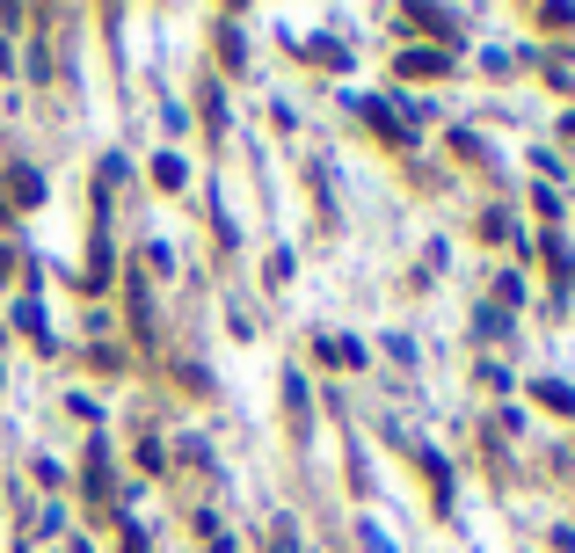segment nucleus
Wrapping results in <instances>:
<instances>
[{"label": "nucleus", "mask_w": 575, "mask_h": 553, "mask_svg": "<svg viewBox=\"0 0 575 553\" xmlns=\"http://www.w3.org/2000/svg\"><path fill=\"white\" fill-rule=\"evenodd\" d=\"M8 190H15L22 205H36V175H30V168H15V175H8Z\"/></svg>", "instance_id": "f257e3e1"}, {"label": "nucleus", "mask_w": 575, "mask_h": 553, "mask_svg": "<svg viewBox=\"0 0 575 553\" xmlns=\"http://www.w3.org/2000/svg\"><path fill=\"white\" fill-rule=\"evenodd\" d=\"M437 66H445L437 52H408V59H401V73H437Z\"/></svg>", "instance_id": "f03ea898"}]
</instances>
